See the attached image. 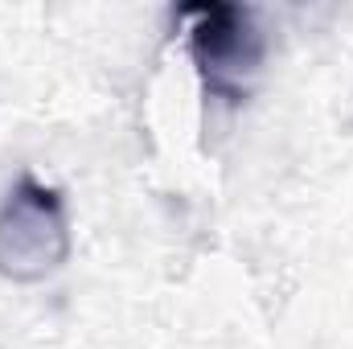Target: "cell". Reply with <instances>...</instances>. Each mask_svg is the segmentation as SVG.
Wrapping results in <instances>:
<instances>
[{
    "instance_id": "1",
    "label": "cell",
    "mask_w": 353,
    "mask_h": 349,
    "mask_svg": "<svg viewBox=\"0 0 353 349\" xmlns=\"http://www.w3.org/2000/svg\"><path fill=\"white\" fill-rule=\"evenodd\" d=\"M70 259V222L62 193L37 177H21L0 201V275L37 283Z\"/></svg>"
},
{
    "instance_id": "2",
    "label": "cell",
    "mask_w": 353,
    "mask_h": 349,
    "mask_svg": "<svg viewBox=\"0 0 353 349\" xmlns=\"http://www.w3.org/2000/svg\"><path fill=\"white\" fill-rule=\"evenodd\" d=\"M189 21V58L201 74V87L214 99H247L251 79L263 66V33L251 8L239 4H185Z\"/></svg>"
}]
</instances>
